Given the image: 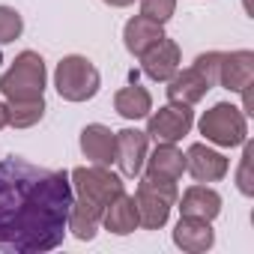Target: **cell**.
<instances>
[{
	"instance_id": "cell-9",
	"label": "cell",
	"mask_w": 254,
	"mask_h": 254,
	"mask_svg": "<svg viewBox=\"0 0 254 254\" xmlns=\"http://www.w3.org/2000/svg\"><path fill=\"white\" fill-rule=\"evenodd\" d=\"M186 174H189L194 183L212 186V183H221V180L230 174V159H227L221 150H215L212 144L197 141V144H191V147L186 150Z\"/></svg>"
},
{
	"instance_id": "cell-12",
	"label": "cell",
	"mask_w": 254,
	"mask_h": 254,
	"mask_svg": "<svg viewBox=\"0 0 254 254\" xmlns=\"http://www.w3.org/2000/svg\"><path fill=\"white\" fill-rule=\"evenodd\" d=\"M251 84H254V51H248V48L224 51L221 69H218V87H224L230 93H242Z\"/></svg>"
},
{
	"instance_id": "cell-14",
	"label": "cell",
	"mask_w": 254,
	"mask_h": 254,
	"mask_svg": "<svg viewBox=\"0 0 254 254\" xmlns=\"http://www.w3.org/2000/svg\"><path fill=\"white\" fill-rule=\"evenodd\" d=\"M141 227V218H138V203H135V194H126L120 191L102 212V230L114 233V236H129Z\"/></svg>"
},
{
	"instance_id": "cell-22",
	"label": "cell",
	"mask_w": 254,
	"mask_h": 254,
	"mask_svg": "<svg viewBox=\"0 0 254 254\" xmlns=\"http://www.w3.org/2000/svg\"><path fill=\"white\" fill-rule=\"evenodd\" d=\"M24 33V18L15 6L0 3V45H9Z\"/></svg>"
},
{
	"instance_id": "cell-21",
	"label": "cell",
	"mask_w": 254,
	"mask_h": 254,
	"mask_svg": "<svg viewBox=\"0 0 254 254\" xmlns=\"http://www.w3.org/2000/svg\"><path fill=\"white\" fill-rule=\"evenodd\" d=\"M48 105H45V96H36V99H9L6 102V114H9V126L12 129H33V126L42 123Z\"/></svg>"
},
{
	"instance_id": "cell-11",
	"label": "cell",
	"mask_w": 254,
	"mask_h": 254,
	"mask_svg": "<svg viewBox=\"0 0 254 254\" xmlns=\"http://www.w3.org/2000/svg\"><path fill=\"white\" fill-rule=\"evenodd\" d=\"M221 206H224L221 194H218L212 186H206V183H194V186H189V189L177 197L180 215H189V218L215 221V218L221 215Z\"/></svg>"
},
{
	"instance_id": "cell-20",
	"label": "cell",
	"mask_w": 254,
	"mask_h": 254,
	"mask_svg": "<svg viewBox=\"0 0 254 254\" xmlns=\"http://www.w3.org/2000/svg\"><path fill=\"white\" fill-rule=\"evenodd\" d=\"M114 111L129 120V123H138V120H147V114L153 111V96L147 87H141L138 81H132L129 87H120L114 93Z\"/></svg>"
},
{
	"instance_id": "cell-13",
	"label": "cell",
	"mask_w": 254,
	"mask_h": 254,
	"mask_svg": "<svg viewBox=\"0 0 254 254\" xmlns=\"http://www.w3.org/2000/svg\"><path fill=\"white\" fill-rule=\"evenodd\" d=\"M171 239L186 254H203V251H209L215 245V230H212V221L180 215V221L171 230Z\"/></svg>"
},
{
	"instance_id": "cell-6",
	"label": "cell",
	"mask_w": 254,
	"mask_h": 254,
	"mask_svg": "<svg viewBox=\"0 0 254 254\" xmlns=\"http://www.w3.org/2000/svg\"><path fill=\"white\" fill-rule=\"evenodd\" d=\"M69 183L75 197H87L99 206H108L120 191H126V183L120 174H114L105 165H81L69 171Z\"/></svg>"
},
{
	"instance_id": "cell-24",
	"label": "cell",
	"mask_w": 254,
	"mask_h": 254,
	"mask_svg": "<svg viewBox=\"0 0 254 254\" xmlns=\"http://www.w3.org/2000/svg\"><path fill=\"white\" fill-rule=\"evenodd\" d=\"M141 3V15L159 21V24H168L177 12V0H138Z\"/></svg>"
},
{
	"instance_id": "cell-7",
	"label": "cell",
	"mask_w": 254,
	"mask_h": 254,
	"mask_svg": "<svg viewBox=\"0 0 254 254\" xmlns=\"http://www.w3.org/2000/svg\"><path fill=\"white\" fill-rule=\"evenodd\" d=\"M194 126V111L189 105L168 102L147 114V138L156 144H180Z\"/></svg>"
},
{
	"instance_id": "cell-25",
	"label": "cell",
	"mask_w": 254,
	"mask_h": 254,
	"mask_svg": "<svg viewBox=\"0 0 254 254\" xmlns=\"http://www.w3.org/2000/svg\"><path fill=\"white\" fill-rule=\"evenodd\" d=\"M221 54H224V51H203V54H197V57H194V63H191V66H194V69H197V72H200L209 84H212V87H218Z\"/></svg>"
},
{
	"instance_id": "cell-19",
	"label": "cell",
	"mask_w": 254,
	"mask_h": 254,
	"mask_svg": "<svg viewBox=\"0 0 254 254\" xmlns=\"http://www.w3.org/2000/svg\"><path fill=\"white\" fill-rule=\"evenodd\" d=\"M159 39H165V24H159V21H153L147 15H132L123 27V45L132 57H141Z\"/></svg>"
},
{
	"instance_id": "cell-26",
	"label": "cell",
	"mask_w": 254,
	"mask_h": 254,
	"mask_svg": "<svg viewBox=\"0 0 254 254\" xmlns=\"http://www.w3.org/2000/svg\"><path fill=\"white\" fill-rule=\"evenodd\" d=\"M105 6H111V9H126V6H132L135 0H102Z\"/></svg>"
},
{
	"instance_id": "cell-17",
	"label": "cell",
	"mask_w": 254,
	"mask_h": 254,
	"mask_svg": "<svg viewBox=\"0 0 254 254\" xmlns=\"http://www.w3.org/2000/svg\"><path fill=\"white\" fill-rule=\"evenodd\" d=\"M144 177H156V180H174L180 183L186 174V153L177 144H156L153 153H147L144 162Z\"/></svg>"
},
{
	"instance_id": "cell-8",
	"label": "cell",
	"mask_w": 254,
	"mask_h": 254,
	"mask_svg": "<svg viewBox=\"0 0 254 254\" xmlns=\"http://www.w3.org/2000/svg\"><path fill=\"white\" fill-rule=\"evenodd\" d=\"M147 153H150L147 132L132 129V126H129V129L114 132V165L120 168V177H129V180L141 177Z\"/></svg>"
},
{
	"instance_id": "cell-10",
	"label": "cell",
	"mask_w": 254,
	"mask_h": 254,
	"mask_svg": "<svg viewBox=\"0 0 254 254\" xmlns=\"http://www.w3.org/2000/svg\"><path fill=\"white\" fill-rule=\"evenodd\" d=\"M141 69H144V75L150 78V81H156V84H165L180 66H183V51H180V45L174 42V39H159L153 48H147L141 57Z\"/></svg>"
},
{
	"instance_id": "cell-3",
	"label": "cell",
	"mask_w": 254,
	"mask_h": 254,
	"mask_svg": "<svg viewBox=\"0 0 254 254\" xmlns=\"http://www.w3.org/2000/svg\"><path fill=\"white\" fill-rule=\"evenodd\" d=\"M99 87H102V75L96 63L84 54H66L54 69V90L63 102H72V105L90 102L96 99Z\"/></svg>"
},
{
	"instance_id": "cell-4",
	"label": "cell",
	"mask_w": 254,
	"mask_h": 254,
	"mask_svg": "<svg viewBox=\"0 0 254 254\" xmlns=\"http://www.w3.org/2000/svg\"><path fill=\"white\" fill-rule=\"evenodd\" d=\"M180 186L174 180H156V177H141L135 203H138V218L144 230H162L171 221V212L177 206Z\"/></svg>"
},
{
	"instance_id": "cell-1",
	"label": "cell",
	"mask_w": 254,
	"mask_h": 254,
	"mask_svg": "<svg viewBox=\"0 0 254 254\" xmlns=\"http://www.w3.org/2000/svg\"><path fill=\"white\" fill-rule=\"evenodd\" d=\"M66 171L33 165L21 156L0 159V251L48 254L66 239L72 206Z\"/></svg>"
},
{
	"instance_id": "cell-27",
	"label": "cell",
	"mask_w": 254,
	"mask_h": 254,
	"mask_svg": "<svg viewBox=\"0 0 254 254\" xmlns=\"http://www.w3.org/2000/svg\"><path fill=\"white\" fill-rule=\"evenodd\" d=\"M9 126V114H6V102H0V132Z\"/></svg>"
},
{
	"instance_id": "cell-16",
	"label": "cell",
	"mask_w": 254,
	"mask_h": 254,
	"mask_svg": "<svg viewBox=\"0 0 254 254\" xmlns=\"http://www.w3.org/2000/svg\"><path fill=\"white\" fill-rule=\"evenodd\" d=\"M78 147L90 165H114V132L105 123H87L78 135Z\"/></svg>"
},
{
	"instance_id": "cell-18",
	"label": "cell",
	"mask_w": 254,
	"mask_h": 254,
	"mask_svg": "<svg viewBox=\"0 0 254 254\" xmlns=\"http://www.w3.org/2000/svg\"><path fill=\"white\" fill-rule=\"evenodd\" d=\"M102 212H105V206H99V203H93L87 197H72L69 218H66V230L78 242H93L96 233L102 230Z\"/></svg>"
},
{
	"instance_id": "cell-15",
	"label": "cell",
	"mask_w": 254,
	"mask_h": 254,
	"mask_svg": "<svg viewBox=\"0 0 254 254\" xmlns=\"http://www.w3.org/2000/svg\"><path fill=\"white\" fill-rule=\"evenodd\" d=\"M165 84H168V102L189 105V108H191V105H197V102L212 90V84H209V81H206L194 66H189V69H183V66H180V69H177Z\"/></svg>"
},
{
	"instance_id": "cell-23",
	"label": "cell",
	"mask_w": 254,
	"mask_h": 254,
	"mask_svg": "<svg viewBox=\"0 0 254 254\" xmlns=\"http://www.w3.org/2000/svg\"><path fill=\"white\" fill-rule=\"evenodd\" d=\"M251 159H254V144L245 141L242 144V159L236 168V189L242 197H254V177H251Z\"/></svg>"
},
{
	"instance_id": "cell-5",
	"label": "cell",
	"mask_w": 254,
	"mask_h": 254,
	"mask_svg": "<svg viewBox=\"0 0 254 254\" xmlns=\"http://www.w3.org/2000/svg\"><path fill=\"white\" fill-rule=\"evenodd\" d=\"M45 84H48V69L42 54L36 51H21L15 54V60L9 63V69L0 75V93L3 99H36L45 96Z\"/></svg>"
},
{
	"instance_id": "cell-2",
	"label": "cell",
	"mask_w": 254,
	"mask_h": 254,
	"mask_svg": "<svg viewBox=\"0 0 254 254\" xmlns=\"http://www.w3.org/2000/svg\"><path fill=\"white\" fill-rule=\"evenodd\" d=\"M197 132L203 135L206 144H212L218 150H236L248 141V117L242 114L239 105L215 102L209 111L200 114Z\"/></svg>"
}]
</instances>
